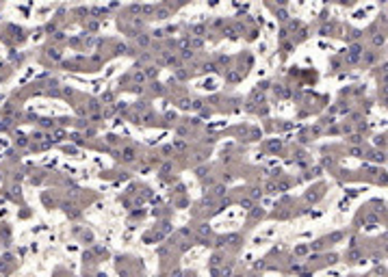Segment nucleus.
I'll use <instances>...</instances> for the list:
<instances>
[{"label": "nucleus", "instance_id": "f257e3e1", "mask_svg": "<svg viewBox=\"0 0 388 277\" xmlns=\"http://www.w3.org/2000/svg\"><path fill=\"white\" fill-rule=\"evenodd\" d=\"M137 43L139 46H148L150 43V37L148 35H137Z\"/></svg>", "mask_w": 388, "mask_h": 277}, {"label": "nucleus", "instance_id": "f03ea898", "mask_svg": "<svg viewBox=\"0 0 388 277\" xmlns=\"http://www.w3.org/2000/svg\"><path fill=\"white\" fill-rule=\"evenodd\" d=\"M169 17V11L167 9H158V20H167Z\"/></svg>", "mask_w": 388, "mask_h": 277}, {"label": "nucleus", "instance_id": "7ed1b4c3", "mask_svg": "<svg viewBox=\"0 0 388 277\" xmlns=\"http://www.w3.org/2000/svg\"><path fill=\"white\" fill-rule=\"evenodd\" d=\"M219 262H221V256H215V258H212V266H217Z\"/></svg>", "mask_w": 388, "mask_h": 277}, {"label": "nucleus", "instance_id": "20e7f679", "mask_svg": "<svg viewBox=\"0 0 388 277\" xmlns=\"http://www.w3.org/2000/svg\"><path fill=\"white\" fill-rule=\"evenodd\" d=\"M141 11H143V13H152V11H154V7H141Z\"/></svg>", "mask_w": 388, "mask_h": 277}]
</instances>
